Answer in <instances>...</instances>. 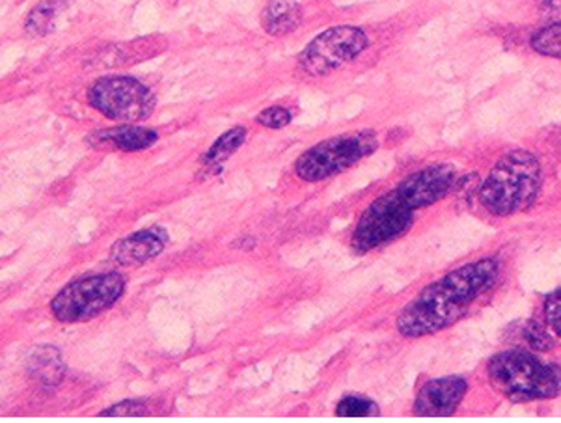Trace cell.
<instances>
[{
	"label": "cell",
	"instance_id": "4fadbf2b",
	"mask_svg": "<svg viewBox=\"0 0 561 423\" xmlns=\"http://www.w3.org/2000/svg\"><path fill=\"white\" fill-rule=\"evenodd\" d=\"M302 10L297 0H268L262 13L265 32L271 36H286L300 25Z\"/></svg>",
	"mask_w": 561,
	"mask_h": 423
},
{
	"label": "cell",
	"instance_id": "e0dca14e",
	"mask_svg": "<svg viewBox=\"0 0 561 423\" xmlns=\"http://www.w3.org/2000/svg\"><path fill=\"white\" fill-rule=\"evenodd\" d=\"M530 47L541 57L561 58V21L537 31L530 38Z\"/></svg>",
	"mask_w": 561,
	"mask_h": 423
},
{
	"label": "cell",
	"instance_id": "44dd1931",
	"mask_svg": "<svg viewBox=\"0 0 561 423\" xmlns=\"http://www.w3.org/2000/svg\"><path fill=\"white\" fill-rule=\"evenodd\" d=\"M150 409L142 401H124V403L114 404L111 409L101 412V416H144Z\"/></svg>",
	"mask_w": 561,
	"mask_h": 423
},
{
	"label": "cell",
	"instance_id": "8992f818",
	"mask_svg": "<svg viewBox=\"0 0 561 423\" xmlns=\"http://www.w3.org/2000/svg\"><path fill=\"white\" fill-rule=\"evenodd\" d=\"M412 222L414 207L393 191L371 202L362 213L351 236V244L358 252L382 249L405 236Z\"/></svg>",
	"mask_w": 561,
	"mask_h": 423
},
{
	"label": "cell",
	"instance_id": "ac0fdd59",
	"mask_svg": "<svg viewBox=\"0 0 561 423\" xmlns=\"http://www.w3.org/2000/svg\"><path fill=\"white\" fill-rule=\"evenodd\" d=\"M375 412H377V407L369 399L364 398H345L336 407L337 416L364 418L371 416Z\"/></svg>",
	"mask_w": 561,
	"mask_h": 423
},
{
	"label": "cell",
	"instance_id": "ba28073f",
	"mask_svg": "<svg viewBox=\"0 0 561 423\" xmlns=\"http://www.w3.org/2000/svg\"><path fill=\"white\" fill-rule=\"evenodd\" d=\"M366 32L356 26H334L306 45L299 66L306 76L324 77L353 62L368 47Z\"/></svg>",
	"mask_w": 561,
	"mask_h": 423
},
{
	"label": "cell",
	"instance_id": "8fae6325",
	"mask_svg": "<svg viewBox=\"0 0 561 423\" xmlns=\"http://www.w3.org/2000/svg\"><path fill=\"white\" fill-rule=\"evenodd\" d=\"M167 247V239L157 231H137L113 247V260L124 267H138L156 260Z\"/></svg>",
	"mask_w": 561,
	"mask_h": 423
},
{
	"label": "cell",
	"instance_id": "6da1fadb",
	"mask_svg": "<svg viewBox=\"0 0 561 423\" xmlns=\"http://www.w3.org/2000/svg\"><path fill=\"white\" fill-rule=\"evenodd\" d=\"M500 271L502 265L491 255L449 271L401 310L396 327L405 338L431 336L454 327L493 291Z\"/></svg>",
	"mask_w": 561,
	"mask_h": 423
},
{
	"label": "cell",
	"instance_id": "2e32d148",
	"mask_svg": "<svg viewBox=\"0 0 561 423\" xmlns=\"http://www.w3.org/2000/svg\"><path fill=\"white\" fill-rule=\"evenodd\" d=\"M244 138H247V129L244 127H233L230 132H226L222 137L215 140V144L207 151L206 164H220L226 159H230L241 148Z\"/></svg>",
	"mask_w": 561,
	"mask_h": 423
},
{
	"label": "cell",
	"instance_id": "52a82bcc",
	"mask_svg": "<svg viewBox=\"0 0 561 423\" xmlns=\"http://www.w3.org/2000/svg\"><path fill=\"white\" fill-rule=\"evenodd\" d=\"M88 100L106 118L125 124L148 118L156 106L150 88L127 76L103 77L92 84Z\"/></svg>",
	"mask_w": 561,
	"mask_h": 423
},
{
	"label": "cell",
	"instance_id": "603a6c76",
	"mask_svg": "<svg viewBox=\"0 0 561 423\" xmlns=\"http://www.w3.org/2000/svg\"><path fill=\"white\" fill-rule=\"evenodd\" d=\"M542 10L552 15H561V0H542Z\"/></svg>",
	"mask_w": 561,
	"mask_h": 423
},
{
	"label": "cell",
	"instance_id": "ffe728a7",
	"mask_svg": "<svg viewBox=\"0 0 561 423\" xmlns=\"http://www.w3.org/2000/svg\"><path fill=\"white\" fill-rule=\"evenodd\" d=\"M545 319L556 336L561 338V291L552 293L545 300Z\"/></svg>",
	"mask_w": 561,
	"mask_h": 423
},
{
	"label": "cell",
	"instance_id": "7402d4cb",
	"mask_svg": "<svg viewBox=\"0 0 561 423\" xmlns=\"http://www.w3.org/2000/svg\"><path fill=\"white\" fill-rule=\"evenodd\" d=\"M526 342L530 343L531 347L539 348V351H547L552 345L547 330L542 329L541 324L531 323L526 329Z\"/></svg>",
	"mask_w": 561,
	"mask_h": 423
},
{
	"label": "cell",
	"instance_id": "5bb4252c",
	"mask_svg": "<svg viewBox=\"0 0 561 423\" xmlns=\"http://www.w3.org/2000/svg\"><path fill=\"white\" fill-rule=\"evenodd\" d=\"M31 371L44 386L60 385L64 377V364L60 353L55 348H39L32 355Z\"/></svg>",
	"mask_w": 561,
	"mask_h": 423
},
{
	"label": "cell",
	"instance_id": "277c9868",
	"mask_svg": "<svg viewBox=\"0 0 561 423\" xmlns=\"http://www.w3.org/2000/svg\"><path fill=\"white\" fill-rule=\"evenodd\" d=\"M379 148L374 133L337 135L306 150L295 162V174L308 183L331 180L353 169Z\"/></svg>",
	"mask_w": 561,
	"mask_h": 423
},
{
	"label": "cell",
	"instance_id": "3957f363",
	"mask_svg": "<svg viewBox=\"0 0 561 423\" xmlns=\"http://www.w3.org/2000/svg\"><path fill=\"white\" fill-rule=\"evenodd\" d=\"M486 375L499 392L515 401L552 399L561 393V367L524 351L493 356Z\"/></svg>",
	"mask_w": 561,
	"mask_h": 423
},
{
	"label": "cell",
	"instance_id": "d6986e66",
	"mask_svg": "<svg viewBox=\"0 0 561 423\" xmlns=\"http://www.w3.org/2000/svg\"><path fill=\"white\" fill-rule=\"evenodd\" d=\"M257 122L268 129H282L291 122V113L287 111L286 106H268L257 116Z\"/></svg>",
	"mask_w": 561,
	"mask_h": 423
},
{
	"label": "cell",
	"instance_id": "7c38bea8",
	"mask_svg": "<svg viewBox=\"0 0 561 423\" xmlns=\"http://www.w3.org/2000/svg\"><path fill=\"white\" fill-rule=\"evenodd\" d=\"M157 142V133L138 125H119L114 129L98 132L90 138L95 148H111L119 151H140Z\"/></svg>",
	"mask_w": 561,
	"mask_h": 423
},
{
	"label": "cell",
	"instance_id": "7a4b0ae2",
	"mask_svg": "<svg viewBox=\"0 0 561 423\" xmlns=\"http://www.w3.org/2000/svg\"><path fill=\"white\" fill-rule=\"evenodd\" d=\"M541 188V167L528 151L502 157L481 183L480 204L494 217H510L536 202Z\"/></svg>",
	"mask_w": 561,
	"mask_h": 423
},
{
	"label": "cell",
	"instance_id": "9a60e30c",
	"mask_svg": "<svg viewBox=\"0 0 561 423\" xmlns=\"http://www.w3.org/2000/svg\"><path fill=\"white\" fill-rule=\"evenodd\" d=\"M66 8V0H42L26 18V31L34 36H45L55 28L58 15Z\"/></svg>",
	"mask_w": 561,
	"mask_h": 423
},
{
	"label": "cell",
	"instance_id": "5b68a950",
	"mask_svg": "<svg viewBox=\"0 0 561 423\" xmlns=\"http://www.w3.org/2000/svg\"><path fill=\"white\" fill-rule=\"evenodd\" d=\"M125 291L124 276L118 273L92 274L71 282L50 302L55 318L62 323H79L98 318L113 308Z\"/></svg>",
	"mask_w": 561,
	"mask_h": 423
},
{
	"label": "cell",
	"instance_id": "30bf717a",
	"mask_svg": "<svg viewBox=\"0 0 561 423\" xmlns=\"http://www.w3.org/2000/svg\"><path fill=\"white\" fill-rule=\"evenodd\" d=\"M467 388V380L461 377L430 380L420 388L414 412L419 416H449L459 409Z\"/></svg>",
	"mask_w": 561,
	"mask_h": 423
},
{
	"label": "cell",
	"instance_id": "9c48e42d",
	"mask_svg": "<svg viewBox=\"0 0 561 423\" xmlns=\"http://www.w3.org/2000/svg\"><path fill=\"white\" fill-rule=\"evenodd\" d=\"M457 180L459 178L454 167L430 164L407 175L396 188V193L414 209H424L448 196L456 188Z\"/></svg>",
	"mask_w": 561,
	"mask_h": 423
}]
</instances>
